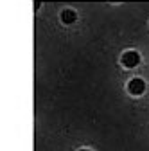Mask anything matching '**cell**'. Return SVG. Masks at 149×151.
Listing matches in <instances>:
<instances>
[{
    "mask_svg": "<svg viewBox=\"0 0 149 151\" xmlns=\"http://www.w3.org/2000/svg\"><path fill=\"white\" fill-rule=\"evenodd\" d=\"M144 90H145V83L142 81V79H131L129 81V92L133 93V96H140V93H144Z\"/></svg>",
    "mask_w": 149,
    "mask_h": 151,
    "instance_id": "obj_2",
    "label": "cell"
},
{
    "mask_svg": "<svg viewBox=\"0 0 149 151\" xmlns=\"http://www.w3.org/2000/svg\"><path fill=\"white\" fill-rule=\"evenodd\" d=\"M61 18H63L65 24H72V22H76V13L70 11V9H67V11L61 13Z\"/></svg>",
    "mask_w": 149,
    "mask_h": 151,
    "instance_id": "obj_3",
    "label": "cell"
},
{
    "mask_svg": "<svg viewBox=\"0 0 149 151\" xmlns=\"http://www.w3.org/2000/svg\"><path fill=\"white\" fill-rule=\"evenodd\" d=\"M138 63H140V56H138V52H135V50H128V52L122 54V65H124V67L133 68V67H137Z\"/></svg>",
    "mask_w": 149,
    "mask_h": 151,
    "instance_id": "obj_1",
    "label": "cell"
},
{
    "mask_svg": "<svg viewBox=\"0 0 149 151\" xmlns=\"http://www.w3.org/2000/svg\"><path fill=\"white\" fill-rule=\"evenodd\" d=\"M81 151H88V149H81Z\"/></svg>",
    "mask_w": 149,
    "mask_h": 151,
    "instance_id": "obj_4",
    "label": "cell"
}]
</instances>
